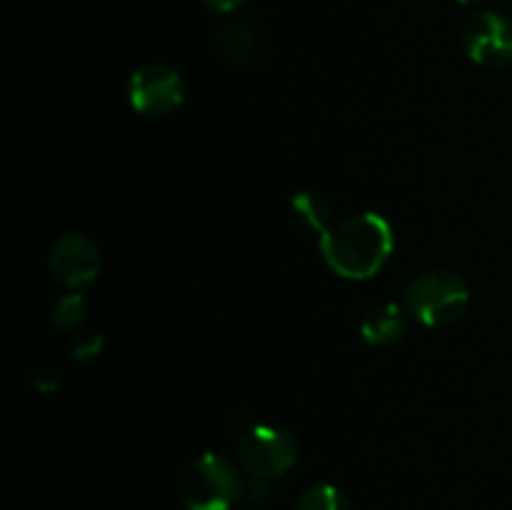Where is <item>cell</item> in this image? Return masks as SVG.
I'll list each match as a JSON object with an SVG mask.
<instances>
[{"mask_svg":"<svg viewBox=\"0 0 512 510\" xmlns=\"http://www.w3.org/2000/svg\"><path fill=\"white\" fill-rule=\"evenodd\" d=\"M100 350H103V335H98V333L83 335V338L73 345V355L78 360L95 358V355H100Z\"/></svg>","mask_w":512,"mask_h":510,"instance_id":"14","label":"cell"},{"mask_svg":"<svg viewBox=\"0 0 512 510\" xmlns=\"http://www.w3.org/2000/svg\"><path fill=\"white\" fill-rule=\"evenodd\" d=\"M403 305L418 323L428 328H448L468 313L470 288L453 270H425L405 285Z\"/></svg>","mask_w":512,"mask_h":510,"instance_id":"3","label":"cell"},{"mask_svg":"<svg viewBox=\"0 0 512 510\" xmlns=\"http://www.w3.org/2000/svg\"><path fill=\"white\" fill-rule=\"evenodd\" d=\"M458 3H463V5H480V3H485V0H458Z\"/></svg>","mask_w":512,"mask_h":510,"instance_id":"16","label":"cell"},{"mask_svg":"<svg viewBox=\"0 0 512 510\" xmlns=\"http://www.w3.org/2000/svg\"><path fill=\"white\" fill-rule=\"evenodd\" d=\"M408 330V310L398 303H380L365 313L360 320V338L375 348L398 343Z\"/></svg>","mask_w":512,"mask_h":510,"instance_id":"9","label":"cell"},{"mask_svg":"<svg viewBox=\"0 0 512 510\" xmlns=\"http://www.w3.org/2000/svg\"><path fill=\"white\" fill-rule=\"evenodd\" d=\"M183 75L165 63L140 65L128 78V100L135 113L163 118L183 105Z\"/></svg>","mask_w":512,"mask_h":510,"instance_id":"5","label":"cell"},{"mask_svg":"<svg viewBox=\"0 0 512 510\" xmlns=\"http://www.w3.org/2000/svg\"><path fill=\"white\" fill-rule=\"evenodd\" d=\"M460 43L475 65L508 68L512 65V18L498 10H478L465 20Z\"/></svg>","mask_w":512,"mask_h":510,"instance_id":"6","label":"cell"},{"mask_svg":"<svg viewBox=\"0 0 512 510\" xmlns=\"http://www.w3.org/2000/svg\"><path fill=\"white\" fill-rule=\"evenodd\" d=\"M395 248L393 228L380 213L348 215L320 235V255L335 275L370 280L385 268Z\"/></svg>","mask_w":512,"mask_h":510,"instance_id":"1","label":"cell"},{"mask_svg":"<svg viewBox=\"0 0 512 510\" xmlns=\"http://www.w3.org/2000/svg\"><path fill=\"white\" fill-rule=\"evenodd\" d=\"M298 453V440L278 425H253L238 440V460L250 478H280L298 463Z\"/></svg>","mask_w":512,"mask_h":510,"instance_id":"4","label":"cell"},{"mask_svg":"<svg viewBox=\"0 0 512 510\" xmlns=\"http://www.w3.org/2000/svg\"><path fill=\"white\" fill-rule=\"evenodd\" d=\"M85 315H88V300L80 293H65L55 300L53 310H50V323L60 333H73L83 325Z\"/></svg>","mask_w":512,"mask_h":510,"instance_id":"11","label":"cell"},{"mask_svg":"<svg viewBox=\"0 0 512 510\" xmlns=\"http://www.w3.org/2000/svg\"><path fill=\"white\" fill-rule=\"evenodd\" d=\"M50 275L65 288H85L100 273V250L83 233H65L48 250Z\"/></svg>","mask_w":512,"mask_h":510,"instance_id":"7","label":"cell"},{"mask_svg":"<svg viewBox=\"0 0 512 510\" xmlns=\"http://www.w3.org/2000/svg\"><path fill=\"white\" fill-rule=\"evenodd\" d=\"M175 495L185 510H230L245 495V480L238 465L208 450L180 468Z\"/></svg>","mask_w":512,"mask_h":510,"instance_id":"2","label":"cell"},{"mask_svg":"<svg viewBox=\"0 0 512 510\" xmlns=\"http://www.w3.org/2000/svg\"><path fill=\"white\" fill-rule=\"evenodd\" d=\"M245 495H248L253 503H270V500L275 498V485L273 480L268 478H250L248 483H245Z\"/></svg>","mask_w":512,"mask_h":510,"instance_id":"13","label":"cell"},{"mask_svg":"<svg viewBox=\"0 0 512 510\" xmlns=\"http://www.w3.org/2000/svg\"><path fill=\"white\" fill-rule=\"evenodd\" d=\"M205 5H208L210 10H215V13H233V10H238L240 5H245L248 0H203Z\"/></svg>","mask_w":512,"mask_h":510,"instance_id":"15","label":"cell"},{"mask_svg":"<svg viewBox=\"0 0 512 510\" xmlns=\"http://www.w3.org/2000/svg\"><path fill=\"white\" fill-rule=\"evenodd\" d=\"M213 48L218 53V58L223 63H228L230 68L245 70L258 58V30H255V25L250 20H225V23H220L213 30Z\"/></svg>","mask_w":512,"mask_h":510,"instance_id":"8","label":"cell"},{"mask_svg":"<svg viewBox=\"0 0 512 510\" xmlns=\"http://www.w3.org/2000/svg\"><path fill=\"white\" fill-rule=\"evenodd\" d=\"M295 510H353L348 495L330 483L310 485L295 503Z\"/></svg>","mask_w":512,"mask_h":510,"instance_id":"12","label":"cell"},{"mask_svg":"<svg viewBox=\"0 0 512 510\" xmlns=\"http://www.w3.org/2000/svg\"><path fill=\"white\" fill-rule=\"evenodd\" d=\"M290 213L295 223L310 233L323 235L333 225V205L318 190H298L290 200Z\"/></svg>","mask_w":512,"mask_h":510,"instance_id":"10","label":"cell"}]
</instances>
